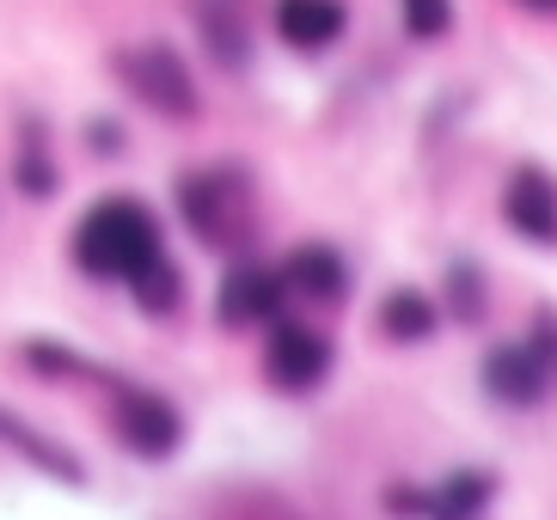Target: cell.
Returning a JSON list of instances; mask_svg holds the SVG:
<instances>
[{
  "instance_id": "7",
  "label": "cell",
  "mask_w": 557,
  "mask_h": 520,
  "mask_svg": "<svg viewBox=\"0 0 557 520\" xmlns=\"http://www.w3.org/2000/svg\"><path fill=\"white\" fill-rule=\"evenodd\" d=\"M288 300H295V294H288V282H282L276 263L233 258L227 276H221V288H214V319H221L227 331H270Z\"/></svg>"
},
{
  "instance_id": "18",
  "label": "cell",
  "mask_w": 557,
  "mask_h": 520,
  "mask_svg": "<svg viewBox=\"0 0 557 520\" xmlns=\"http://www.w3.org/2000/svg\"><path fill=\"white\" fill-rule=\"evenodd\" d=\"M398 18H405V32L417 44H435L454 25V0H398Z\"/></svg>"
},
{
  "instance_id": "4",
  "label": "cell",
  "mask_w": 557,
  "mask_h": 520,
  "mask_svg": "<svg viewBox=\"0 0 557 520\" xmlns=\"http://www.w3.org/2000/svg\"><path fill=\"white\" fill-rule=\"evenodd\" d=\"M111 74L123 81V92H129L141 111L165 116V123H190V116L202 111V86H197V74H190V62H184L172 44H160V37L123 44L111 55Z\"/></svg>"
},
{
  "instance_id": "17",
  "label": "cell",
  "mask_w": 557,
  "mask_h": 520,
  "mask_svg": "<svg viewBox=\"0 0 557 520\" xmlns=\"http://www.w3.org/2000/svg\"><path fill=\"white\" fill-rule=\"evenodd\" d=\"M18 356H25V368H32V374H44V380H104L99 368L81 356V349L50 343V337H32L25 349H18Z\"/></svg>"
},
{
  "instance_id": "10",
  "label": "cell",
  "mask_w": 557,
  "mask_h": 520,
  "mask_svg": "<svg viewBox=\"0 0 557 520\" xmlns=\"http://www.w3.org/2000/svg\"><path fill=\"white\" fill-rule=\"evenodd\" d=\"M0 447H7V454H18L32 472L55 478V484H86V459L74 454V447H62L50 429L25 423V417H18V410H7V405H0Z\"/></svg>"
},
{
  "instance_id": "20",
  "label": "cell",
  "mask_w": 557,
  "mask_h": 520,
  "mask_svg": "<svg viewBox=\"0 0 557 520\" xmlns=\"http://www.w3.org/2000/svg\"><path fill=\"white\" fill-rule=\"evenodd\" d=\"M86 147H92V153H111V160H116V153L129 147V141H123V123H116V116H92V123H86Z\"/></svg>"
},
{
  "instance_id": "1",
  "label": "cell",
  "mask_w": 557,
  "mask_h": 520,
  "mask_svg": "<svg viewBox=\"0 0 557 520\" xmlns=\"http://www.w3.org/2000/svg\"><path fill=\"white\" fill-rule=\"evenodd\" d=\"M178 202L184 233L202 245V251H221V258H246L258 245V178L233 160H209L190 165L172 190Z\"/></svg>"
},
{
  "instance_id": "2",
  "label": "cell",
  "mask_w": 557,
  "mask_h": 520,
  "mask_svg": "<svg viewBox=\"0 0 557 520\" xmlns=\"http://www.w3.org/2000/svg\"><path fill=\"white\" fill-rule=\"evenodd\" d=\"M165 251V227L160 214L141 202V196H99L92 209L74 221V239H67V258L86 282H123L135 270H148Z\"/></svg>"
},
{
  "instance_id": "16",
  "label": "cell",
  "mask_w": 557,
  "mask_h": 520,
  "mask_svg": "<svg viewBox=\"0 0 557 520\" xmlns=\"http://www.w3.org/2000/svg\"><path fill=\"white\" fill-rule=\"evenodd\" d=\"M447 312H454V325H484V312H491V282H484V270H478L472 258H454L447 263Z\"/></svg>"
},
{
  "instance_id": "3",
  "label": "cell",
  "mask_w": 557,
  "mask_h": 520,
  "mask_svg": "<svg viewBox=\"0 0 557 520\" xmlns=\"http://www.w3.org/2000/svg\"><path fill=\"white\" fill-rule=\"evenodd\" d=\"M557 392V307L533 312V331L484 349V398L503 410H533Z\"/></svg>"
},
{
  "instance_id": "13",
  "label": "cell",
  "mask_w": 557,
  "mask_h": 520,
  "mask_svg": "<svg viewBox=\"0 0 557 520\" xmlns=\"http://www.w3.org/2000/svg\"><path fill=\"white\" fill-rule=\"evenodd\" d=\"M197 32L214 62L239 74L251 62V0H197Z\"/></svg>"
},
{
  "instance_id": "15",
  "label": "cell",
  "mask_w": 557,
  "mask_h": 520,
  "mask_svg": "<svg viewBox=\"0 0 557 520\" xmlns=\"http://www.w3.org/2000/svg\"><path fill=\"white\" fill-rule=\"evenodd\" d=\"M123 288H129V300H135L141 319H178V312H184V270H178L172 251H160L148 270H135Z\"/></svg>"
},
{
  "instance_id": "19",
  "label": "cell",
  "mask_w": 557,
  "mask_h": 520,
  "mask_svg": "<svg viewBox=\"0 0 557 520\" xmlns=\"http://www.w3.org/2000/svg\"><path fill=\"white\" fill-rule=\"evenodd\" d=\"M386 515L393 520H429V490H417V484H386Z\"/></svg>"
},
{
  "instance_id": "21",
  "label": "cell",
  "mask_w": 557,
  "mask_h": 520,
  "mask_svg": "<svg viewBox=\"0 0 557 520\" xmlns=\"http://www.w3.org/2000/svg\"><path fill=\"white\" fill-rule=\"evenodd\" d=\"M515 7H527V13H545V18H557V0H515Z\"/></svg>"
},
{
  "instance_id": "8",
  "label": "cell",
  "mask_w": 557,
  "mask_h": 520,
  "mask_svg": "<svg viewBox=\"0 0 557 520\" xmlns=\"http://www.w3.org/2000/svg\"><path fill=\"white\" fill-rule=\"evenodd\" d=\"M503 221L521 233L527 245L557 251V178L545 165H515L503 184Z\"/></svg>"
},
{
  "instance_id": "11",
  "label": "cell",
  "mask_w": 557,
  "mask_h": 520,
  "mask_svg": "<svg viewBox=\"0 0 557 520\" xmlns=\"http://www.w3.org/2000/svg\"><path fill=\"white\" fill-rule=\"evenodd\" d=\"M344 32H349L344 0H276V37L295 55H325Z\"/></svg>"
},
{
  "instance_id": "9",
  "label": "cell",
  "mask_w": 557,
  "mask_h": 520,
  "mask_svg": "<svg viewBox=\"0 0 557 520\" xmlns=\"http://www.w3.org/2000/svg\"><path fill=\"white\" fill-rule=\"evenodd\" d=\"M276 270H282V282H288V294H300L307 307H337V300L349 294V258L325 239L295 245Z\"/></svg>"
},
{
  "instance_id": "22",
  "label": "cell",
  "mask_w": 557,
  "mask_h": 520,
  "mask_svg": "<svg viewBox=\"0 0 557 520\" xmlns=\"http://www.w3.org/2000/svg\"><path fill=\"white\" fill-rule=\"evenodd\" d=\"M454 520H484V515H454Z\"/></svg>"
},
{
  "instance_id": "12",
  "label": "cell",
  "mask_w": 557,
  "mask_h": 520,
  "mask_svg": "<svg viewBox=\"0 0 557 520\" xmlns=\"http://www.w3.org/2000/svg\"><path fill=\"white\" fill-rule=\"evenodd\" d=\"M13 190L25 196V202H50V196L62 190V160H55L44 116H25L18 135H13Z\"/></svg>"
},
{
  "instance_id": "5",
  "label": "cell",
  "mask_w": 557,
  "mask_h": 520,
  "mask_svg": "<svg viewBox=\"0 0 557 520\" xmlns=\"http://www.w3.org/2000/svg\"><path fill=\"white\" fill-rule=\"evenodd\" d=\"M104 392H111V435L129 459L160 466L184 447V410L160 386H141L129 374H104Z\"/></svg>"
},
{
  "instance_id": "14",
  "label": "cell",
  "mask_w": 557,
  "mask_h": 520,
  "mask_svg": "<svg viewBox=\"0 0 557 520\" xmlns=\"http://www.w3.org/2000/svg\"><path fill=\"white\" fill-rule=\"evenodd\" d=\"M374 325L386 343H429L435 331H442V312H435V300H429L423 288H393L386 300H380Z\"/></svg>"
},
{
  "instance_id": "6",
  "label": "cell",
  "mask_w": 557,
  "mask_h": 520,
  "mask_svg": "<svg viewBox=\"0 0 557 520\" xmlns=\"http://www.w3.org/2000/svg\"><path fill=\"white\" fill-rule=\"evenodd\" d=\"M331 361H337L331 337L319 325H307V319H276L270 337H263V380L276 392H288V398H307V392L325 386Z\"/></svg>"
}]
</instances>
